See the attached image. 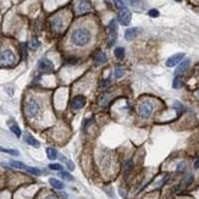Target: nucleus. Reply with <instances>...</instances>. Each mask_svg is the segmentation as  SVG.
Here are the masks:
<instances>
[{
  "label": "nucleus",
  "instance_id": "f257e3e1",
  "mask_svg": "<svg viewBox=\"0 0 199 199\" xmlns=\"http://www.w3.org/2000/svg\"><path fill=\"white\" fill-rule=\"evenodd\" d=\"M91 38H92V34L91 32L84 28V27H80V28H76L72 34H71V42L77 45V46H84L87 45L89 42H91Z\"/></svg>",
  "mask_w": 199,
  "mask_h": 199
},
{
  "label": "nucleus",
  "instance_id": "f03ea898",
  "mask_svg": "<svg viewBox=\"0 0 199 199\" xmlns=\"http://www.w3.org/2000/svg\"><path fill=\"white\" fill-rule=\"evenodd\" d=\"M16 62V56L10 49H4L0 51V65L1 66H14Z\"/></svg>",
  "mask_w": 199,
  "mask_h": 199
},
{
  "label": "nucleus",
  "instance_id": "7ed1b4c3",
  "mask_svg": "<svg viewBox=\"0 0 199 199\" xmlns=\"http://www.w3.org/2000/svg\"><path fill=\"white\" fill-rule=\"evenodd\" d=\"M39 104H38V101L34 99H31L28 100L27 103H26V106H24V110H26V114L29 116V117H34V116H37L38 115V113H39Z\"/></svg>",
  "mask_w": 199,
  "mask_h": 199
},
{
  "label": "nucleus",
  "instance_id": "20e7f679",
  "mask_svg": "<svg viewBox=\"0 0 199 199\" xmlns=\"http://www.w3.org/2000/svg\"><path fill=\"white\" fill-rule=\"evenodd\" d=\"M108 32H109V38H108V43L109 45H113L115 43V40L117 38V21L111 20L109 26H108Z\"/></svg>",
  "mask_w": 199,
  "mask_h": 199
},
{
  "label": "nucleus",
  "instance_id": "39448f33",
  "mask_svg": "<svg viewBox=\"0 0 199 199\" xmlns=\"http://www.w3.org/2000/svg\"><path fill=\"white\" fill-rule=\"evenodd\" d=\"M153 109H154V106H153L152 103L144 101V103L139 104V106H138V113H139V115L143 119H148V117L152 115Z\"/></svg>",
  "mask_w": 199,
  "mask_h": 199
},
{
  "label": "nucleus",
  "instance_id": "423d86ee",
  "mask_svg": "<svg viewBox=\"0 0 199 199\" xmlns=\"http://www.w3.org/2000/svg\"><path fill=\"white\" fill-rule=\"evenodd\" d=\"M131 20H132V14L131 11L126 7V9H122L120 10V14H119V21L121 24L123 26H128L131 23Z\"/></svg>",
  "mask_w": 199,
  "mask_h": 199
},
{
  "label": "nucleus",
  "instance_id": "0eeeda50",
  "mask_svg": "<svg viewBox=\"0 0 199 199\" xmlns=\"http://www.w3.org/2000/svg\"><path fill=\"white\" fill-rule=\"evenodd\" d=\"M38 69H39L42 72H50L54 70V65L53 62L46 58H43L38 61Z\"/></svg>",
  "mask_w": 199,
  "mask_h": 199
},
{
  "label": "nucleus",
  "instance_id": "6e6552de",
  "mask_svg": "<svg viewBox=\"0 0 199 199\" xmlns=\"http://www.w3.org/2000/svg\"><path fill=\"white\" fill-rule=\"evenodd\" d=\"M76 10L78 14H86V12L92 11V5L88 0H80L76 6Z\"/></svg>",
  "mask_w": 199,
  "mask_h": 199
},
{
  "label": "nucleus",
  "instance_id": "1a4fd4ad",
  "mask_svg": "<svg viewBox=\"0 0 199 199\" xmlns=\"http://www.w3.org/2000/svg\"><path fill=\"white\" fill-rule=\"evenodd\" d=\"M184 58V54L183 53H177V54H175V55H172V56H170L167 61H166V66L167 67H174V66H176V65H179V62L183 60Z\"/></svg>",
  "mask_w": 199,
  "mask_h": 199
},
{
  "label": "nucleus",
  "instance_id": "9d476101",
  "mask_svg": "<svg viewBox=\"0 0 199 199\" xmlns=\"http://www.w3.org/2000/svg\"><path fill=\"white\" fill-rule=\"evenodd\" d=\"M189 64H191V60L189 59H186V60H183V61H181V62H179V66H177V69H176V71H175L176 77H179L181 75H183V73L188 70Z\"/></svg>",
  "mask_w": 199,
  "mask_h": 199
},
{
  "label": "nucleus",
  "instance_id": "9b49d317",
  "mask_svg": "<svg viewBox=\"0 0 199 199\" xmlns=\"http://www.w3.org/2000/svg\"><path fill=\"white\" fill-rule=\"evenodd\" d=\"M84 104H86V98H84L83 95H77V97H75L73 100H72V108H73L75 110L82 109V108L84 106Z\"/></svg>",
  "mask_w": 199,
  "mask_h": 199
},
{
  "label": "nucleus",
  "instance_id": "f8f14e48",
  "mask_svg": "<svg viewBox=\"0 0 199 199\" xmlns=\"http://www.w3.org/2000/svg\"><path fill=\"white\" fill-rule=\"evenodd\" d=\"M139 32H140V28H137V27L128 28V29L125 32V38H126V40H133L138 36Z\"/></svg>",
  "mask_w": 199,
  "mask_h": 199
},
{
  "label": "nucleus",
  "instance_id": "ddd939ff",
  "mask_svg": "<svg viewBox=\"0 0 199 199\" xmlns=\"http://www.w3.org/2000/svg\"><path fill=\"white\" fill-rule=\"evenodd\" d=\"M24 140H26V143H28L29 145H32V147H34V148H39L40 147L39 142L33 136H31V135H28V133L24 136Z\"/></svg>",
  "mask_w": 199,
  "mask_h": 199
},
{
  "label": "nucleus",
  "instance_id": "4468645a",
  "mask_svg": "<svg viewBox=\"0 0 199 199\" xmlns=\"http://www.w3.org/2000/svg\"><path fill=\"white\" fill-rule=\"evenodd\" d=\"M51 26H53V28L56 32H59V31H61L64 28V22H62V20L60 17H55L54 20L51 21Z\"/></svg>",
  "mask_w": 199,
  "mask_h": 199
},
{
  "label": "nucleus",
  "instance_id": "2eb2a0df",
  "mask_svg": "<svg viewBox=\"0 0 199 199\" xmlns=\"http://www.w3.org/2000/svg\"><path fill=\"white\" fill-rule=\"evenodd\" d=\"M105 61H106V55H105V53L99 51V53H97V54L94 55V62H95L97 65H103Z\"/></svg>",
  "mask_w": 199,
  "mask_h": 199
},
{
  "label": "nucleus",
  "instance_id": "dca6fc26",
  "mask_svg": "<svg viewBox=\"0 0 199 199\" xmlns=\"http://www.w3.org/2000/svg\"><path fill=\"white\" fill-rule=\"evenodd\" d=\"M49 183H50L55 189H64V187H65L64 182H61V181L58 179H49Z\"/></svg>",
  "mask_w": 199,
  "mask_h": 199
},
{
  "label": "nucleus",
  "instance_id": "f3484780",
  "mask_svg": "<svg viewBox=\"0 0 199 199\" xmlns=\"http://www.w3.org/2000/svg\"><path fill=\"white\" fill-rule=\"evenodd\" d=\"M10 165L12 166V167H15V169H20V170H26L28 166L27 165H24L23 162H21V161H16V160H11L10 161Z\"/></svg>",
  "mask_w": 199,
  "mask_h": 199
},
{
  "label": "nucleus",
  "instance_id": "a211bd4d",
  "mask_svg": "<svg viewBox=\"0 0 199 199\" xmlns=\"http://www.w3.org/2000/svg\"><path fill=\"white\" fill-rule=\"evenodd\" d=\"M46 157H48V159L50 160L58 159V152L54 148H48L46 149Z\"/></svg>",
  "mask_w": 199,
  "mask_h": 199
},
{
  "label": "nucleus",
  "instance_id": "6ab92c4d",
  "mask_svg": "<svg viewBox=\"0 0 199 199\" xmlns=\"http://www.w3.org/2000/svg\"><path fill=\"white\" fill-rule=\"evenodd\" d=\"M0 152H1V153H6V154H10V155H15V157L20 155V152H19L17 149H7V148L0 147Z\"/></svg>",
  "mask_w": 199,
  "mask_h": 199
},
{
  "label": "nucleus",
  "instance_id": "aec40b11",
  "mask_svg": "<svg viewBox=\"0 0 199 199\" xmlns=\"http://www.w3.org/2000/svg\"><path fill=\"white\" fill-rule=\"evenodd\" d=\"M10 131H11L16 137H21V133H22V132H21L20 127H19L16 123H14V125L10 126Z\"/></svg>",
  "mask_w": 199,
  "mask_h": 199
},
{
  "label": "nucleus",
  "instance_id": "412c9836",
  "mask_svg": "<svg viewBox=\"0 0 199 199\" xmlns=\"http://www.w3.org/2000/svg\"><path fill=\"white\" fill-rule=\"evenodd\" d=\"M114 53H115V56L120 60L123 59V56H125V49H123V48H121V46L116 48V49L114 50Z\"/></svg>",
  "mask_w": 199,
  "mask_h": 199
},
{
  "label": "nucleus",
  "instance_id": "4be33fe9",
  "mask_svg": "<svg viewBox=\"0 0 199 199\" xmlns=\"http://www.w3.org/2000/svg\"><path fill=\"white\" fill-rule=\"evenodd\" d=\"M109 97H108V94H103L101 97H100V100H99V103H100V105L101 106H106L108 105V103H109Z\"/></svg>",
  "mask_w": 199,
  "mask_h": 199
},
{
  "label": "nucleus",
  "instance_id": "5701e85b",
  "mask_svg": "<svg viewBox=\"0 0 199 199\" xmlns=\"http://www.w3.org/2000/svg\"><path fill=\"white\" fill-rule=\"evenodd\" d=\"M26 171H28L29 174H32V175H36V176H39L40 175V170L39 169H36V167H27L26 169Z\"/></svg>",
  "mask_w": 199,
  "mask_h": 199
},
{
  "label": "nucleus",
  "instance_id": "b1692460",
  "mask_svg": "<svg viewBox=\"0 0 199 199\" xmlns=\"http://www.w3.org/2000/svg\"><path fill=\"white\" fill-rule=\"evenodd\" d=\"M114 2H115V5H116V7L120 9V10H122V9H126L127 6H126V4L123 2V0H114Z\"/></svg>",
  "mask_w": 199,
  "mask_h": 199
},
{
  "label": "nucleus",
  "instance_id": "393cba45",
  "mask_svg": "<svg viewBox=\"0 0 199 199\" xmlns=\"http://www.w3.org/2000/svg\"><path fill=\"white\" fill-rule=\"evenodd\" d=\"M60 176H61V179H66V181H72V179H73V177H72L69 172H65V171H61V172H60Z\"/></svg>",
  "mask_w": 199,
  "mask_h": 199
},
{
  "label": "nucleus",
  "instance_id": "a878e982",
  "mask_svg": "<svg viewBox=\"0 0 199 199\" xmlns=\"http://www.w3.org/2000/svg\"><path fill=\"white\" fill-rule=\"evenodd\" d=\"M172 87H174V88H176V89H177V88H181V87H182V80H181L179 77H176V78L174 80Z\"/></svg>",
  "mask_w": 199,
  "mask_h": 199
},
{
  "label": "nucleus",
  "instance_id": "bb28decb",
  "mask_svg": "<svg viewBox=\"0 0 199 199\" xmlns=\"http://www.w3.org/2000/svg\"><path fill=\"white\" fill-rule=\"evenodd\" d=\"M123 73H125V72H123V70H122L121 67L115 69V73H114V75H115V78H117V80H119V78H121V77L123 76Z\"/></svg>",
  "mask_w": 199,
  "mask_h": 199
},
{
  "label": "nucleus",
  "instance_id": "cd10ccee",
  "mask_svg": "<svg viewBox=\"0 0 199 199\" xmlns=\"http://www.w3.org/2000/svg\"><path fill=\"white\" fill-rule=\"evenodd\" d=\"M49 169L50 170H55V171H61L62 170V166L60 164H50L49 165Z\"/></svg>",
  "mask_w": 199,
  "mask_h": 199
},
{
  "label": "nucleus",
  "instance_id": "c85d7f7f",
  "mask_svg": "<svg viewBox=\"0 0 199 199\" xmlns=\"http://www.w3.org/2000/svg\"><path fill=\"white\" fill-rule=\"evenodd\" d=\"M148 15H149L150 17H158V16H159V11H158L157 9H152V10L148 11Z\"/></svg>",
  "mask_w": 199,
  "mask_h": 199
},
{
  "label": "nucleus",
  "instance_id": "c756f323",
  "mask_svg": "<svg viewBox=\"0 0 199 199\" xmlns=\"http://www.w3.org/2000/svg\"><path fill=\"white\" fill-rule=\"evenodd\" d=\"M109 84H110V80H105V81H103L101 83H100V88L103 89H105V88H108L109 87Z\"/></svg>",
  "mask_w": 199,
  "mask_h": 199
},
{
  "label": "nucleus",
  "instance_id": "7c9ffc66",
  "mask_svg": "<svg viewBox=\"0 0 199 199\" xmlns=\"http://www.w3.org/2000/svg\"><path fill=\"white\" fill-rule=\"evenodd\" d=\"M38 46H39V42H38L37 39L32 40V43H31V48H32V49H37Z\"/></svg>",
  "mask_w": 199,
  "mask_h": 199
},
{
  "label": "nucleus",
  "instance_id": "2f4dec72",
  "mask_svg": "<svg viewBox=\"0 0 199 199\" xmlns=\"http://www.w3.org/2000/svg\"><path fill=\"white\" fill-rule=\"evenodd\" d=\"M174 106H175V109H177V110H182L183 109V106H182V104L179 103V101H175V104H174Z\"/></svg>",
  "mask_w": 199,
  "mask_h": 199
},
{
  "label": "nucleus",
  "instance_id": "473e14b6",
  "mask_svg": "<svg viewBox=\"0 0 199 199\" xmlns=\"http://www.w3.org/2000/svg\"><path fill=\"white\" fill-rule=\"evenodd\" d=\"M177 170H179V171H184V170H186V164H184V162H181L179 165V167H177Z\"/></svg>",
  "mask_w": 199,
  "mask_h": 199
},
{
  "label": "nucleus",
  "instance_id": "72a5a7b5",
  "mask_svg": "<svg viewBox=\"0 0 199 199\" xmlns=\"http://www.w3.org/2000/svg\"><path fill=\"white\" fill-rule=\"evenodd\" d=\"M67 167H69V170H73L75 169V165L72 164V161H67Z\"/></svg>",
  "mask_w": 199,
  "mask_h": 199
},
{
  "label": "nucleus",
  "instance_id": "f704fd0d",
  "mask_svg": "<svg viewBox=\"0 0 199 199\" xmlns=\"http://www.w3.org/2000/svg\"><path fill=\"white\" fill-rule=\"evenodd\" d=\"M194 169H199V159L194 162Z\"/></svg>",
  "mask_w": 199,
  "mask_h": 199
},
{
  "label": "nucleus",
  "instance_id": "c9c22d12",
  "mask_svg": "<svg viewBox=\"0 0 199 199\" xmlns=\"http://www.w3.org/2000/svg\"><path fill=\"white\" fill-rule=\"evenodd\" d=\"M45 199H58V198L54 197V196H48V197H45Z\"/></svg>",
  "mask_w": 199,
  "mask_h": 199
},
{
  "label": "nucleus",
  "instance_id": "e433bc0d",
  "mask_svg": "<svg viewBox=\"0 0 199 199\" xmlns=\"http://www.w3.org/2000/svg\"><path fill=\"white\" fill-rule=\"evenodd\" d=\"M176 1H179H179H182V0H176Z\"/></svg>",
  "mask_w": 199,
  "mask_h": 199
}]
</instances>
